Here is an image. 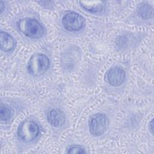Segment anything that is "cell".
Wrapping results in <instances>:
<instances>
[{
    "instance_id": "7c38bea8",
    "label": "cell",
    "mask_w": 154,
    "mask_h": 154,
    "mask_svg": "<svg viewBox=\"0 0 154 154\" xmlns=\"http://www.w3.org/2000/svg\"><path fill=\"white\" fill-rule=\"evenodd\" d=\"M69 153H84L85 151L84 149L79 146H72L69 149Z\"/></svg>"
},
{
    "instance_id": "3957f363",
    "label": "cell",
    "mask_w": 154,
    "mask_h": 154,
    "mask_svg": "<svg viewBox=\"0 0 154 154\" xmlns=\"http://www.w3.org/2000/svg\"><path fill=\"white\" fill-rule=\"evenodd\" d=\"M109 119L105 114L97 113L89 120V130L94 136H100L105 133L109 126Z\"/></svg>"
},
{
    "instance_id": "5b68a950",
    "label": "cell",
    "mask_w": 154,
    "mask_h": 154,
    "mask_svg": "<svg viewBox=\"0 0 154 154\" xmlns=\"http://www.w3.org/2000/svg\"><path fill=\"white\" fill-rule=\"evenodd\" d=\"M62 23L65 29L70 31H76L82 29L85 23V19L78 13L71 11L64 16Z\"/></svg>"
},
{
    "instance_id": "6da1fadb",
    "label": "cell",
    "mask_w": 154,
    "mask_h": 154,
    "mask_svg": "<svg viewBox=\"0 0 154 154\" xmlns=\"http://www.w3.org/2000/svg\"><path fill=\"white\" fill-rule=\"evenodd\" d=\"M19 30L26 37L32 38L41 37L44 34L43 26L35 19L26 17L18 22Z\"/></svg>"
},
{
    "instance_id": "30bf717a",
    "label": "cell",
    "mask_w": 154,
    "mask_h": 154,
    "mask_svg": "<svg viewBox=\"0 0 154 154\" xmlns=\"http://www.w3.org/2000/svg\"><path fill=\"white\" fill-rule=\"evenodd\" d=\"M138 15L143 19H148L153 16V8L148 4H141L137 8Z\"/></svg>"
},
{
    "instance_id": "4fadbf2b",
    "label": "cell",
    "mask_w": 154,
    "mask_h": 154,
    "mask_svg": "<svg viewBox=\"0 0 154 154\" xmlns=\"http://www.w3.org/2000/svg\"><path fill=\"white\" fill-rule=\"evenodd\" d=\"M0 7H1V11L2 12L3 10V8H2L3 7V2L2 1L0 2Z\"/></svg>"
},
{
    "instance_id": "8fae6325",
    "label": "cell",
    "mask_w": 154,
    "mask_h": 154,
    "mask_svg": "<svg viewBox=\"0 0 154 154\" xmlns=\"http://www.w3.org/2000/svg\"><path fill=\"white\" fill-rule=\"evenodd\" d=\"M12 116V110L7 106H1L0 108V117L2 122L8 121Z\"/></svg>"
},
{
    "instance_id": "7a4b0ae2",
    "label": "cell",
    "mask_w": 154,
    "mask_h": 154,
    "mask_svg": "<svg viewBox=\"0 0 154 154\" xmlns=\"http://www.w3.org/2000/svg\"><path fill=\"white\" fill-rule=\"evenodd\" d=\"M49 60L42 54L33 55L29 59L28 64V72L33 76H40L45 73L49 68Z\"/></svg>"
},
{
    "instance_id": "8992f818",
    "label": "cell",
    "mask_w": 154,
    "mask_h": 154,
    "mask_svg": "<svg viewBox=\"0 0 154 154\" xmlns=\"http://www.w3.org/2000/svg\"><path fill=\"white\" fill-rule=\"evenodd\" d=\"M126 73L125 70L120 67L111 68L107 73V81L112 86H119L125 81Z\"/></svg>"
},
{
    "instance_id": "52a82bcc",
    "label": "cell",
    "mask_w": 154,
    "mask_h": 154,
    "mask_svg": "<svg viewBox=\"0 0 154 154\" xmlns=\"http://www.w3.org/2000/svg\"><path fill=\"white\" fill-rule=\"evenodd\" d=\"M48 122L53 126H61L65 122V116L62 111L59 109H53L49 111L47 116Z\"/></svg>"
},
{
    "instance_id": "9c48e42d",
    "label": "cell",
    "mask_w": 154,
    "mask_h": 154,
    "mask_svg": "<svg viewBox=\"0 0 154 154\" xmlns=\"http://www.w3.org/2000/svg\"><path fill=\"white\" fill-rule=\"evenodd\" d=\"M0 43L1 49L5 52L11 51L15 45L14 38L9 34L4 31L1 32Z\"/></svg>"
},
{
    "instance_id": "ba28073f",
    "label": "cell",
    "mask_w": 154,
    "mask_h": 154,
    "mask_svg": "<svg viewBox=\"0 0 154 154\" xmlns=\"http://www.w3.org/2000/svg\"><path fill=\"white\" fill-rule=\"evenodd\" d=\"M105 3L104 1H82L79 2L83 8L91 13L101 11L105 7Z\"/></svg>"
},
{
    "instance_id": "277c9868",
    "label": "cell",
    "mask_w": 154,
    "mask_h": 154,
    "mask_svg": "<svg viewBox=\"0 0 154 154\" xmlns=\"http://www.w3.org/2000/svg\"><path fill=\"white\" fill-rule=\"evenodd\" d=\"M17 133L19 137L23 141H31L37 137L39 134V128L35 122L27 120L20 124Z\"/></svg>"
}]
</instances>
